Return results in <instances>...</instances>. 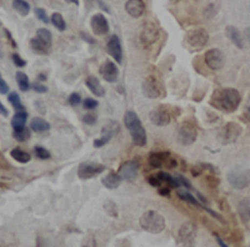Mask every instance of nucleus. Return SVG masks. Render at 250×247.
<instances>
[{"instance_id": "603ef678", "label": "nucleus", "mask_w": 250, "mask_h": 247, "mask_svg": "<svg viewBox=\"0 0 250 247\" xmlns=\"http://www.w3.org/2000/svg\"><path fill=\"white\" fill-rule=\"evenodd\" d=\"M159 195L160 196H167L168 197L170 195V188L168 186H164V187H159Z\"/></svg>"}, {"instance_id": "4be33fe9", "label": "nucleus", "mask_w": 250, "mask_h": 247, "mask_svg": "<svg viewBox=\"0 0 250 247\" xmlns=\"http://www.w3.org/2000/svg\"><path fill=\"white\" fill-rule=\"evenodd\" d=\"M26 120H28V113H26L25 111L17 112L12 120V127L13 129H14V132L24 129V128H25Z\"/></svg>"}, {"instance_id": "c9c22d12", "label": "nucleus", "mask_w": 250, "mask_h": 247, "mask_svg": "<svg viewBox=\"0 0 250 247\" xmlns=\"http://www.w3.org/2000/svg\"><path fill=\"white\" fill-rule=\"evenodd\" d=\"M104 210H105V212L108 213L109 216L118 217L117 203L111 201V199H108V201H105V203H104Z\"/></svg>"}, {"instance_id": "ddd939ff", "label": "nucleus", "mask_w": 250, "mask_h": 247, "mask_svg": "<svg viewBox=\"0 0 250 247\" xmlns=\"http://www.w3.org/2000/svg\"><path fill=\"white\" fill-rule=\"evenodd\" d=\"M149 118H150L151 123L158 127H164V125H168L171 121L170 113H169L164 107H158V108L153 109L149 114Z\"/></svg>"}, {"instance_id": "cd10ccee", "label": "nucleus", "mask_w": 250, "mask_h": 247, "mask_svg": "<svg viewBox=\"0 0 250 247\" xmlns=\"http://www.w3.org/2000/svg\"><path fill=\"white\" fill-rule=\"evenodd\" d=\"M176 195H178V197H179V198H182L183 201L188 202V203H190V205L200 207V202L195 198V196H194V195H191V193L189 192V191L185 190V188L184 190L176 188Z\"/></svg>"}, {"instance_id": "4468645a", "label": "nucleus", "mask_w": 250, "mask_h": 247, "mask_svg": "<svg viewBox=\"0 0 250 247\" xmlns=\"http://www.w3.org/2000/svg\"><path fill=\"white\" fill-rule=\"evenodd\" d=\"M243 132V128L238 124V123H228L225 125L224 131H223V143L224 145H230L234 143L236 139L240 137Z\"/></svg>"}, {"instance_id": "052dcab7", "label": "nucleus", "mask_w": 250, "mask_h": 247, "mask_svg": "<svg viewBox=\"0 0 250 247\" xmlns=\"http://www.w3.org/2000/svg\"><path fill=\"white\" fill-rule=\"evenodd\" d=\"M65 1H69V3H73V4H75V5H78V4H79V0H65Z\"/></svg>"}, {"instance_id": "c03bdc74", "label": "nucleus", "mask_w": 250, "mask_h": 247, "mask_svg": "<svg viewBox=\"0 0 250 247\" xmlns=\"http://www.w3.org/2000/svg\"><path fill=\"white\" fill-rule=\"evenodd\" d=\"M148 182L150 183V186H153V187H162V181H160V178L156 174H153V176H150L148 178Z\"/></svg>"}, {"instance_id": "20e7f679", "label": "nucleus", "mask_w": 250, "mask_h": 247, "mask_svg": "<svg viewBox=\"0 0 250 247\" xmlns=\"http://www.w3.org/2000/svg\"><path fill=\"white\" fill-rule=\"evenodd\" d=\"M196 226L193 222H185L176 235V247H195Z\"/></svg>"}, {"instance_id": "5701e85b", "label": "nucleus", "mask_w": 250, "mask_h": 247, "mask_svg": "<svg viewBox=\"0 0 250 247\" xmlns=\"http://www.w3.org/2000/svg\"><path fill=\"white\" fill-rule=\"evenodd\" d=\"M123 178L120 177L119 173H115V172H110V173L106 174L104 178H103V185L105 186L109 190H114V188H118L122 183Z\"/></svg>"}, {"instance_id": "a878e982", "label": "nucleus", "mask_w": 250, "mask_h": 247, "mask_svg": "<svg viewBox=\"0 0 250 247\" xmlns=\"http://www.w3.org/2000/svg\"><path fill=\"white\" fill-rule=\"evenodd\" d=\"M238 215L244 222L250 221V198H245L239 202Z\"/></svg>"}, {"instance_id": "7ed1b4c3", "label": "nucleus", "mask_w": 250, "mask_h": 247, "mask_svg": "<svg viewBox=\"0 0 250 247\" xmlns=\"http://www.w3.org/2000/svg\"><path fill=\"white\" fill-rule=\"evenodd\" d=\"M140 226L143 230L150 233H160L165 230V219L156 211H146L140 217Z\"/></svg>"}, {"instance_id": "b1692460", "label": "nucleus", "mask_w": 250, "mask_h": 247, "mask_svg": "<svg viewBox=\"0 0 250 247\" xmlns=\"http://www.w3.org/2000/svg\"><path fill=\"white\" fill-rule=\"evenodd\" d=\"M86 87L90 89V92L93 94H95L97 97H103L105 91L103 88V85L100 84L99 79L95 77H88L86 78Z\"/></svg>"}, {"instance_id": "72a5a7b5", "label": "nucleus", "mask_w": 250, "mask_h": 247, "mask_svg": "<svg viewBox=\"0 0 250 247\" xmlns=\"http://www.w3.org/2000/svg\"><path fill=\"white\" fill-rule=\"evenodd\" d=\"M51 23H53V25H54L59 31L65 30V20H64V18H62V15L60 14V13H54V14L51 15Z\"/></svg>"}, {"instance_id": "f3484780", "label": "nucleus", "mask_w": 250, "mask_h": 247, "mask_svg": "<svg viewBox=\"0 0 250 247\" xmlns=\"http://www.w3.org/2000/svg\"><path fill=\"white\" fill-rule=\"evenodd\" d=\"M91 29L95 35H104L108 33L109 24L108 20L103 14H95L91 18Z\"/></svg>"}, {"instance_id": "dca6fc26", "label": "nucleus", "mask_w": 250, "mask_h": 247, "mask_svg": "<svg viewBox=\"0 0 250 247\" xmlns=\"http://www.w3.org/2000/svg\"><path fill=\"white\" fill-rule=\"evenodd\" d=\"M138 170H139V165L135 161H128V162H124L120 166L118 173L124 181H134L137 178Z\"/></svg>"}, {"instance_id": "473e14b6", "label": "nucleus", "mask_w": 250, "mask_h": 247, "mask_svg": "<svg viewBox=\"0 0 250 247\" xmlns=\"http://www.w3.org/2000/svg\"><path fill=\"white\" fill-rule=\"evenodd\" d=\"M37 38L43 42L44 44H46L48 47H51V42H53V38H51V33L45 28H40L37 31Z\"/></svg>"}, {"instance_id": "7c9ffc66", "label": "nucleus", "mask_w": 250, "mask_h": 247, "mask_svg": "<svg viewBox=\"0 0 250 247\" xmlns=\"http://www.w3.org/2000/svg\"><path fill=\"white\" fill-rule=\"evenodd\" d=\"M13 8L23 17L28 15L30 12V5L26 3L25 0H13Z\"/></svg>"}, {"instance_id": "bb28decb", "label": "nucleus", "mask_w": 250, "mask_h": 247, "mask_svg": "<svg viewBox=\"0 0 250 247\" xmlns=\"http://www.w3.org/2000/svg\"><path fill=\"white\" fill-rule=\"evenodd\" d=\"M156 176L159 177L160 181L164 186H168L170 188H179L180 183L179 181L176 179L175 176H171L169 173H165V172H159V173H156Z\"/></svg>"}, {"instance_id": "de8ad7c7", "label": "nucleus", "mask_w": 250, "mask_h": 247, "mask_svg": "<svg viewBox=\"0 0 250 247\" xmlns=\"http://www.w3.org/2000/svg\"><path fill=\"white\" fill-rule=\"evenodd\" d=\"M175 177H176V179L179 181L180 186L185 187V188H187V190H190V188H191L190 183H189V181H188V179L185 178V177H183L182 174H175Z\"/></svg>"}, {"instance_id": "39448f33", "label": "nucleus", "mask_w": 250, "mask_h": 247, "mask_svg": "<svg viewBox=\"0 0 250 247\" xmlns=\"http://www.w3.org/2000/svg\"><path fill=\"white\" fill-rule=\"evenodd\" d=\"M143 93L150 99H155V98H160L164 96L165 91L159 80L153 75H148L143 82Z\"/></svg>"}, {"instance_id": "6e6d98bb", "label": "nucleus", "mask_w": 250, "mask_h": 247, "mask_svg": "<svg viewBox=\"0 0 250 247\" xmlns=\"http://www.w3.org/2000/svg\"><path fill=\"white\" fill-rule=\"evenodd\" d=\"M9 114V112H8V109L5 108V107H4L3 105V103L0 102V116H8Z\"/></svg>"}, {"instance_id": "a19ab883", "label": "nucleus", "mask_w": 250, "mask_h": 247, "mask_svg": "<svg viewBox=\"0 0 250 247\" xmlns=\"http://www.w3.org/2000/svg\"><path fill=\"white\" fill-rule=\"evenodd\" d=\"M214 15H216L215 5H214V4H209V5H208L204 10V17L205 18H213Z\"/></svg>"}, {"instance_id": "1a4fd4ad", "label": "nucleus", "mask_w": 250, "mask_h": 247, "mask_svg": "<svg viewBox=\"0 0 250 247\" xmlns=\"http://www.w3.org/2000/svg\"><path fill=\"white\" fill-rule=\"evenodd\" d=\"M105 171V166L100 163H82L78 168V176L82 179H90Z\"/></svg>"}, {"instance_id": "f03ea898", "label": "nucleus", "mask_w": 250, "mask_h": 247, "mask_svg": "<svg viewBox=\"0 0 250 247\" xmlns=\"http://www.w3.org/2000/svg\"><path fill=\"white\" fill-rule=\"evenodd\" d=\"M124 123L125 127L130 132L134 145L138 147H144L146 145V132H145L138 114L133 111L126 112L124 116Z\"/></svg>"}, {"instance_id": "3c124183", "label": "nucleus", "mask_w": 250, "mask_h": 247, "mask_svg": "<svg viewBox=\"0 0 250 247\" xmlns=\"http://www.w3.org/2000/svg\"><path fill=\"white\" fill-rule=\"evenodd\" d=\"M204 168H205V166H202V165H195V166H194L193 168H191V173H193V176H194V177L199 176V174L202 173L203 171H204Z\"/></svg>"}, {"instance_id": "9b49d317", "label": "nucleus", "mask_w": 250, "mask_h": 247, "mask_svg": "<svg viewBox=\"0 0 250 247\" xmlns=\"http://www.w3.org/2000/svg\"><path fill=\"white\" fill-rule=\"evenodd\" d=\"M205 64L208 66V68H210L211 71H219L224 67V54L222 53V50L219 49H210L205 53Z\"/></svg>"}, {"instance_id": "393cba45", "label": "nucleus", "mask_w": 250, "mask_h": 247, "mask_svg": "<svg viewBox=\"0 0 250 247\" xmlns=\"http://www.w3.org/2000/svg\"><path fill=\"white\" fill-rule=\"evenodd\" d=\"M49 128H50V124L45 120L40 118V117H35V118L30 121V129L37 132V133L49 131Z\"/></svg>"}, {"instance_id": "e433bc0d", "label": "nucleus", "mask_w": 250, "mask_h": 247, "mask_svg": "<svg viewBox=\"0 0 250 247\" xmlns=\"http://www.w3.org/2000/svg\"><path fill=\"white\" fill-rule=\"evenodd\" d=\"M14 138L18 139L19 142H24V141H28L30 138V131L28 128H24L21 131L14 132Z\"/></svg>"}, {"instance_id": "ea45409f", "label": "nucleus", "mask_w": 250, "mask_h": 247, "mask_svg": "<svg viewBox=\"0 0 250 247\" xmlns=\"http://www.w3.org/2000/svg\"><path fill=\"white\" fill-rule=\"evenodd\" d=\"M82 247H98L97 241H95V239H94V236H91V235L86 236L85 239L83 240Z\"/></svg>"}, {"instance_id": "49530a36", "label": "nucleus", "mask_w": 250, "mask_h": 247, "mask_svg": "<svg viewBox=\"0 0 250 247\" xmlns=\"http://www.w3.org/2000/svg\"><path fill=\"white\" fill-rule=\"evenodd\" d=\"M80 102H82V97H80L79 93L70 94V97H69V103L71 105H78Z\"/></svg>"}, {"instance_id": "4c0bfd02", "label": "nucleus", "mask_w": 250, "mask_h": 247, "mask_svg": "<svg viewBox=\"0 0 250 247\" xmlns=\"http://www.w3.org/2000/svg\"><path fill=\"white\" fill-rule=\"evenodd\" d=\"M34 152H35V156L40 159H49L50 158V152L48 149H45L44 147H40V146H37L34 147Z\"/></svg>"}, {"instance_id": "6e6552de", "label": "nucleus", "mask_w": 250, "mask_h": 247, "mask_svg": "<svg viewBox=\"0 0 250 247\" xmlns=\"http://www.w3.org/2000/svg\"><path fill=\"white\" fill-rule=\"evenodd\" d=\"M208 40H209V34L205 29L195 28L188 31L187 42L193 48H203L204 46H207Z\"/></svg>"}, {"instance_id": "c756f323", "label": "nucleus", "mask_w": 250, "mask_h": 247, "mask_svg": "<svg viewBox=\"0 0 250 247\" xmlns=\"http://www.w3.org/2000/svg\"><path fill=\"white\" fill-rule=\"evenodd\" d=\"M30 48L33 49L35 53H38V54H46L49 51V49H50V47L44 44L43 42H40V40L35 37L30 40Z\"/></svg>"}, {"instance_id": "a211bd4d", "label": "nucleus", "mask_w": 250, "mask_h": 247, "mask_svg": "<svg viewBox=\"0 0 250 247\" xmlns=\"http://www.w3.org/2000/svg\"><path fill=\"white\" fill-rule=\"evenodd\" d=\"M106 48H108L109 54L115 59V62L117 63L123 62V49H122V43H120L119 37H117V35H111Z\"/></svg>"}, {"instance_id": "a18cd8bd", "label": "nucleus", "mask_w": 250, "mask_h": 247, "mask_svg": "<svg viewBox=\"0 0 250 247\" xmlns=\"http://www.w3.org/2000/svg\"><path fill=\"white\" fill-rule=\"evenodd\" d=\"M83 121L85 122V124L93 125L94 123L97 122V116H95L94 113H88V114H85V116H84Z\"/></svg>"}, {"instance_id": "09e8293b", "label": "nucleus", "mask_w": 250, "mask_h": 247, "mask_svg": "<svg viewBox=\"0 0 250 247\" xmlns=\"http://www.w3.org/2000/svg\"><path fill=\"white\" fill-rule=\"evenodd\" d=\"M31 88L34 89L35 92H38V93H45V92L48 91V88H46L45 85L40 84V83H34V84H31Z\"/></svg>"}, {"instance_id": "58836bf2", "label": "nucleus", "mask_w": 250, "mask_h": 247, "mask_svg": "<svg viewBox=\"0 0 250 247\" xmlns=\"http://www.w3.org/2000/svg\"><path fill=\"white\" fill-rule=\"evenodd\" d=\"M35 15H37V18L40 20V22H43V23H45V24L49 23V18H48V15H46V12L44 10V9H42V8L35 9Z\"/></svg>"}, {"instance_id": "9d476101", "label": "nucleus", "mask_w": 250, "mask_h": 247, "mask_svg": "<svg viewBox=\"0 0 250 247\" xmlns=\"http://www.w3.org/2000/svg\"><path fill=\"white\" fill-rule=\"evenodd\" d=\"M118 132H119V123L115 122V121H108V123L103 127L100 138L94 141V146L98 148L103 147V146L106 145V143L113 138L114 134L118 133Z\"/></svg>"}, {"instance_id": "c85d7f7f", "label": "nucleus", "mask_w": 250, "mask_h": 247, "mask_svg": "<svg viewBox=\"0 0 250 247\" xmlns=\"http://www.w3.org/2000/svg\"><path fill=\"white\" fill-rule=\"evenodd\" d=\"M10 156L13 157V158L15 159V161H18L19 163H28L30 162V154L28 153V152L23 151L21 148H14V149H12V152H10Z\"/></svg>"}, {"instance_id": "f8f14e48", "label": "nucleus", "mask_w": 250, "mask_h": 247, "mask_svg": "<svg viewBox=\"0 0 250 247\" xmlns=\"http://www.w3.org/2000/svg\"><path fill=\"white\" fill-rule=\"evenodd\" d=\"M158 39H159V29L156 28L155 24H144L142 31H140V40H142L143 44L150 46V44H154Z\"/></svg>"}, {"instance_id": "2f4dec72", "label": "nucleus", "mask_w": 250, "mask_h": 247, "mask_svg": "<svg viewBox=\"0 0 250 247\" xmlns=\"http://www.w3.org/2000/svg\"><path fill=\"white\" fill-rule=\"evenodd\" d=\"M17 83L19 85V89L21 92H26L30 88V82H29V78L25 73L23 72H18L17 73Z\"/></svg>"}, {"instance_id": "412c9836", "label": "nucleus", "mask_w": 250, "mask_h": 247, "mask_svg": "<svg viewBox=\"0 0 250 247\" xmlns=\"http://www.w3.org/2000/svg\"><path fill=\"white\" fill-rule=\"evenodd\" d=\"M170 157L169 152H156V153H151L149 157V163H150L151 167L160 168L163 166L167 165V161Z\"/></svg>"}, {"instance_id": "6ab92c4d", "label": "nucleus", "mask_w": 250, "mask_h": 247, "mask_svg": "<svg viewBox=\"0 0 250 247\" xmlns=\"http://www.w3.org/2000/svg\"><path fill=\"white\" fill-rule=\"evenodd\" d=\"M125 10L131 18H140L145 12V4L143 0H128Z\"/></svg>"}, {"instance_id": "37998d69", "label": "nucleus", "mask_w": 250, "mask_h": 247, "mask_svg": "<svg viewBox=\"0 0 250 247\" xmlns=\"http://www.w3.org/2000/svg\"><path fill=\"white\" fill-rule=\"evenodd\" d=\"M12 58H13V62H14L15 66L19 67V68H23V67L26 66V62L23 59V58L20 57L19 54H13Z\"/></svg>"}, {"instance_id": "5fc2aeb1", "label": "nucleus", "mask_w": 250, "mask_h": 247, "mask_svg": "<svg viewBox=\"0 0 250 247\" xmlns=\"http://www.w3.org/2000/svg\"><path fill=\"white\" fill-rule=\"evenodd\" d=\"M214 237H215V240H216V242H218V244H219V246H220V247H228V245L225 244L224 241H223L222 237H220V236H219L218 233H214Z\"/></svg>"}, {"instance_id": "f257e3e1", "label": "nucleus", "mask_w": 250, "mask_h": 247, "mask_svg": "<svg viewBox=\"0 0 250 247\" xmlns=\"http://www.w3.org/2000/svg\"><path fill=\"white\" fill-rule=\"evenodd\" d=\"M240 102H242V96L234 88L218 89L214 92L210 99V104L213 107L228 113L235 112Z\"/></svg>"}, {"instance_id": "864d4df0", "label": "nucleus", "mask_w": 250, "mask_h": 247, "mask_svg": "<svg viewBox=\"0 0 250 247\" xmlns=\"http://www.w3.org/2000/svg\"><path fill=\"white\" fill-rule=\"evenodd\" d=\"M243 120H244L247 123H250V105L245 109L244 113H243Z\"/></svg>"}, {"instance_id": "8fccbe9b", "label": "nucleus", "mask_w": 250, "mask_h": 247, "mask_svg": "<svg viewBox=\"0 0 250 247\" xmlns=\"http://www.w3.org/2000/svg\"><path fill=\"white\" fill-rule=\"evenodd\" d=\"M8 92H9V85L6 84V82L3 79L1 74H0V93L6 94Z\"/></svg>"}, {"instance_id": "4d7b16f0", "label": "nucleus", "mask_w": 250, "mask_h": 247, "mask_svg": "<svg viewBox=\"0 0 250 247\" xmlns=\"http://www.w3.org/2000/svg\"><path fill=\"white\" fill-rule=\"evenodd\" d=\"M207 211H208V212H209V213H210L211 216H213V217H215V219H218L219 221H220V222H224V220H223L222 217L219 216V215H218V213H216V212H214V211L209 210V208H207Z\"/></svg>"}, {"instance_id": "0eeeda50", "label": "nucleus", "mask_w": 250, "mask_h": 247, "mask_svg": "<svg viewBox=\"0 0 250 247\" xmlns=\"http://www.w3.org/2000/svg\"><path fill=\"white\" fill-rule=\"evenodd\" d=\"M198 138V131L195 125L191 124L190 122H184L179 127L178 131V142L182 146H190Z\"/></svg>"}, {"instance_id": "aec40b11", "label": "nucleus", "mask_w": 250, "mask_h": 247, "mask_svg": "<svg viewBox=\"0 0 250 247\" xmlns=\"http://www.w3.org/2000/svg\"><path fill=\"white\" fill-rule=\"evenodd\" d=\"M225 34H227V37L230 39V42L233 43L236 48H244V39H243V35L242 33L239 31V29H236L235 26L233 25H229L225 28Z\"/></svg>"}, {"instance_id": "2eb2a0df", "label": "nucleus", "mask_w": 250, "mask_h": 247, "mask_svg": "<svg viewBox=\"0 0 250 247\" xmlns=\"http://www.w3.org/2000/svg\"><path fill=\"white\" fill-rule=\"evenodd\" d=\"M100 74L106 82L114 83L117 82L118 77H119V69L115 66V63L110 62V60H105L103 63V66L100 67Z\"/></svg>"}, {"instance_id": "13d9d810", "label": "nucleus", "mask_w": 250, "mask_h": 247, "mask_svg": "<svg viewBox=\"0 0 250 247\" xmlns=\"http://www.w3.org/2000/svg\"><path fill=\"white\" fill-rule=\"evenodd\" d=\"M245 38L248 39V42H250V26L245 29Z\"/></svg>"}, {"instance_id": "79ce46f5", "label": "nucleus", "mask_w": 250, "mask_h": 247, "mask_svg": "<svg viewBox=\"0 0 250 247\" xmlns=\"http://www.w3.org/2000/svg\"><path fill=\"white\" fill-rule=\"evenodd\" d=\"M97 107H98V102L95 99H93V98H86V99L84 100V108L85 109L91 111V109H95Z\"/></svg>"}, {"instance_id": "f704fd0d", "label": "nucleus", "mask_w": 250, "mask_h": 247, "mask_svg": "<svg viewBox=\"0 0 250 247\" xmlns=\"http://www.w3.org/2000/svg\"><path fill=\"white\" fill-rule=\"evenodd\" d=\"M8 99L9 102L12 103L13 107L15 108V111H25V108H24V105L21 104V100H20V97L19 94L15 93V92H12V93L9 94L8 96Z\"/></svg>"}, {"instance_id": "423d86ee", "label": "nucleus", "mask_w": 250, "mask_h": 247, "mask_svg": "<svg viewBox=\"0 0 250 247\" xmlns=\"http://www.w3.org/2000/svg\"><path fill=\"white\" fill-rule=\"evenodd\" d=\"M228 181L236 190H243L250 185V171L243 168L230 171L228 174Z\"/></svg>"}, {"instance_id": "bf43d9fd", "label": "nucleus", "mask_w": 250, "mask_h": 247, "mask_svg": "<svg viewBox=\"0 0 250 247\" xmlns=\"http://www.w3.org/2000/svg\"><path fill=\"white\" fill-rule=\"evenodd\" d=\"M38 79H39V80H46V75H44V73H40L39 75H38Z\"/></svg>"}]
</instances>
